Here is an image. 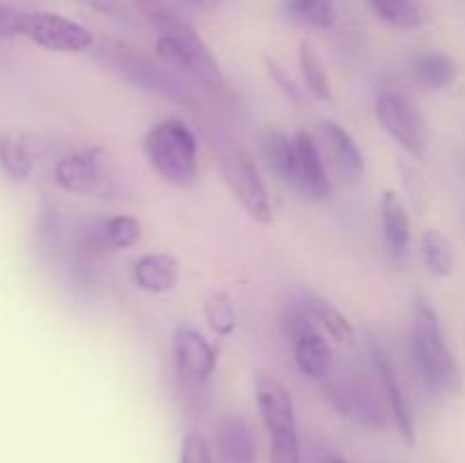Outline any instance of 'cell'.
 Listing matches in <instances>:
<instances>
[{
  "mask_svg": "<svg viewBox=\"0 0 465 463\" xmlns=\"http://www.w3.org/2000/svg\"><path fill=\"white\" fill-rule=\"evenodd\" d=\"M411 357L420 381L431 395L461 393V366L450 350L439 311L427 298H416V302H413Z\"/></svg>",
  "mask_w": 465,
  "mask_h": 463,
  "instance_id": "6da1fadb",
  "label": "cell"
},
{
  "mask_svg": "<svg viewBox=\"0 0 465 463\" xmlns=\"http://www.w3.org/2000/svg\"><path fill=\"white\" fill-rule=\"evenodd\" d=\"M150 168L163 182L189 189L198 182V139L180 118H163L141 141Z\"/></svg>",
  "mask_w": 465,
  "mask_h": 463,
  "instance_id": "7a4b0ae2",
  "label": "cell"
},
{
  "mask_svg": "<svg viewBox=\"0 0 465 463\" xmlns=\"http://www.w3.org/2000/svg\"><path fill=\"white\" fill-rule=\"evenodd\" d=\"M157 32L159 39L154 44V50L166 66L175 68L182 75L193 77L195 82L209 86V89H225V75H223L221 64L213 57L203 36L184 18H171Z\"/></svg>",
  "mask_w": 465,
  "mask_h": 463,
  "instance_id": "3957f363",
  "label": "cell"
},
{
  "mask_svg": "<svg viewBox=\"0 0 465 463\" xmlns=\"http://www.w3.org/2000/svg\"><path fill=\"white\" fill-rule=\"evenodd\" d=\"M259 416L271 438V463H300V434L289 389L272 375L254 379Z\"/></svg>",
  "mask_w": 465,
  "mask_h": 463,
  "instance_id": "277c9868",
  "label": "cell"
},
{
  "mask_svg": "<svg viewBox=\"0 0 465 463\" xmlns=\"http://www.w3.org/2000/svg\"><path fill=\"white\" fill-rule=\"evenodd\" d=\"M98 57L109 71L139 89L162 95L177 104L193 103L189 84L171 66H166L163 62H154L148 54H141L139 50L127 48V45H109V48L104 45Z\"/></svg>",
  "mask_w": 465,
  "mask_h": 463,
  "instance_id": "5b68a950",
  "label": "cell"
},
{
  "mask_svg": "<svg viewBox=\"0 0 465 463\" xmlns=\"http://www.w3.org/2000/svg\"><path fill=\"white\" fill-rule=\"evenodd\" d=\"M218 168H221L227 189L232 191L236 202L243 207V212L259 225L272 222L271 195H268L266 184H263L250 154L239 145H230L218 157Z\"/></svg>",
  "mask_w": 465,
  "mask_h": 463,
  "instance_id": "8992f818",
  "label": "cell"
},
{
  "mask_svg": "<svg viewBox=\"0 0 465 463\" xmlns=\"http://www.w3.org/2000/svg\"><path fill=\"white\" fill-rule=\"evenodd\" d=\"M322 393H325V399L331 404V409L352 425L372 431L389 427L391 413L386 409L380 389H372L363 379H357V377L330 379L322 386Z\"/></svg>",
  "mask_w": 465,
  "mask_h": 463,
  "instance_id": "52a82bcc",
  "label": "cell"
},
{
  "mask_svg": "<svg viewBox=\"0 0 465 463\" xmlns=\"http://www.w3.org/2000/svg\"><path fill=\"white\" fill-rule=\"evenodd\" d=\"M375 116L381 130L400 148L407 150L413 159L425 157L427 143H430L427 123L409 95L400 94V91H381L375 100Z\"/></svg>",
  "mask_w": 465,
  "mask_h": 463,
  "instance_id": "ba28073f",
  "label": "cell"
},
{
  "mask_svg": "<svg viewBox=\"0 0 465 463\" xmlns=\"http://www.w3.org/2000/svg\"><path fill=\"white\" fill-rule=\"evenodd\" d=\"M286 334L293 345V359L302 377L325 381L331 372V348L321 327L309 316L304 302L293 304L286 316Z\"/></svg>",
  "mask_w": 465,
  "mask_h": 463,
  "instance_id": "9c48e42d",
  "label": "cell"
},
{
  "mask_svg": "<svg viewBox=\"0 0 465 463\" xmlns=\"http://www.w3.org/2000/svg\"><path fill=\"white\" fill-rule=\"evenodd\" d=\"M21 36L53 53H86L94 45V34L77 21L53 12H25Z\"/></svg>",
  "mask_w": 465,
  "mask_h": 463,
  "instance_id": "30bf717a",
  "label": "cell"
},
{
  "mask_svg": "<svg viewBox=\"0 0 465 463\" xmlns=\"http://www.w3.org/2000/svg\"><path fill=\"white\" fill-rule=\"evenodd\" d=\"M171 350L177 375H182L191 384H207L212 379L218 366V352L203 331L180 325L173 334Z\"/></svg>",
  "mask_w": 465,
  "mask_h": 463,
  "instance_id": "8fae6325",
  "label": "cell"
},
{
  "mask_svg": "<svg viewBox=\"0 0 465 463\" xmlns=\"http://www.w3.org/2000/svg\"><path fill=\"white\" fill-rule=\"evenodd\" d=\"M371 359L372 368H375L377 386H380V393L384 398L386 409H389L398 431L402 434L404 443L413 445L416 443V425H413L411 404H409L407 393H404L398 370H395L389 352L380 343H375V340L371 343Z\"/></svg>",
  "mask_w": 465,
  "mask_h": 463,
  "instance_id": "7c38bea8",
  "label": "cell"
},
{
  "mask_svg": "<svg viewBox=\"0 0 465 463\" xmlns=\"http://www.w3.org/2000/svg\"><path fill=\"white\" fill-rule=\"evenodd\" d=\"M54 184L68 193L98 195L107 189L98 150H77L54 163Z\"/></svg>",
  "mask_w": 465,
  "mask_h": 463,
  "instance_id": "4fadbf2b",
  "label": "cell"
},
{
  "mask_svg": "<svg viewBox=\"0 0 465 463\" xmlns=\"http://www.w3.org/2000/svg\"><path fill=\"white\" fill-rule=\"evenodd\" d=\"M380 216L386 254L395 268L404 266L409 257V245H411V218H409V209L398 191H384L380 202Z\"/></svg>",
  "mask_w": 465,
  "mask_h": 463,
  "instance_id": "5bb4252c",
  "label": "cell"
},
{
  "mask_svg": "<svg viewBox=\"0 0 465 463\" xmlns=\"http://www.w3.org/2000/svg\"><path fill=\"white\" fill-rule=\"evenodd\" d=\"M295 141V186L312 200H327L331 195V182L322 163L321 150L309 132L300 130Z\"/></svg>",
  "mask_w": 465,
  "mask_h": 463,
  "instance_id": "9a60e30c",
  "label": "cell"
},
{
  "mask_svg": "<svg viewBox=\"0 0 465 463\" xmlns=\"http://www.w3.org/2000/svg\"><path fill=\"white\" fill-rule=\"evenodd\" d=\"M216 448L221 463H257L252 427L239 413H227L221 418L216 429Z\"/></svg>",
  "mask_w": 465,
  "mask_h": 463,
  "instance_id": "2e32d148",
  "label": "cell"
},
{
  "mask_svg": "<svg viewBox=\"0 0 465 463\" xmlns=\"http://www.w3.org/2000/svg\"><path fill=\"white\" fill-rule=\"evenodd\" d=\"M132 277L141 291L154 295L171 293L180 281V263L168 252H148L136 259Z\"/></svg>",
  "mask_w": 465,
  "mask_h": 463,
  "instance_id": "e0dca14e",
  "label": "cell"
},
{
  "mask_svg": "<svg viewBox=\"0 0 465 463\" xmlns=\"http://www.w3.org/2000/svg\"><path fill=\"white\" fill-rule=\"evenodd\" d=\"M304 307H307L309 316L313 318V322L321 327L322 334H325L331 343L343 345V348L354 345V340H357L354 325L336 304L321 298V295H307V298H304Z\"/></svg>",
  "mask_w": 465,
  "mask_h": 463,
  "instance_id": "ac0fdd59",
  "label": "cell"
},
{
  "mask_svg": "<svg viewBox=\"0 0 465 463\" xmlns=\"http://www.w3.org/2000/svg\"><path fill=\"white\" fill-rule=\"evenodd\" d=\"M413 80L430 91H443L457 82L459 68L450 54L440 50H427L420 53L411 64Z\"/></svg>",
  "mask_w": 465,
  "mask_h": 463,
  "instance_id": "d6986e66",
  "label": "cell"
},
{
  "mask_svg": "<svg viewBox=\"0 0 465 463\" xmlns=\"http://www.w3.org/2000/svg\"><path fill=\"white\" fill-rule=\"evenodd\" d=\"M322 134H325L327 145L331 150V157L336 159L341 171L350 177V180H361L366 175V159L363 153L359 150L354 136L345 130L343 125L334 121H327L322 125Z\"/></svg>",
  "mask_w": 465,
  "mask_h": 463,
  "instance_id": "ffe728a7",
  "label": "cell"
},
{
  "mask_svg": "<svg viewBox=\"0 0 465 463\" xmlns=\"http://www.w3.org/2000/svg\"><path fill=\"white\" fill-rule=\"evenodd\" d=\"M262 154L266 166L282 184L295 186V141L284 132L268 130L262 136Z\"/></svg>",
  "mask_w": 465,
  "mask_h": 463,
  "instance_id": "44dd1931",
  "label": "cell"
},
{
  "mask_svg": "<svg viewBox=\"0 0 465 463\" xmlns=\"http://www.w3.org/2000/svg\"><path fill=\"white\" fill-rule=\"evenodd\" d=\"M420 252L427 271L436 277H450L457 268V252L440 230H425L420 236Z\"/></svg>",
  "mask_w": 465,
  "mask_h": 463,
  "instance_id": "7402d4cb",
  "label": "cell"
},
{
  "mask_svg": "<svg viewBox=\"0 0 465 463\" xmlns=\"http://www.w3.org/2000/svg\"><path fill=\"white\" fill-rule=\"evenodd\" d=\"M284 14L309 30H330L336 23L334 0H284Z\"/></svg>",
  "mask_w": 465,
  "mask_h": 463,
  "instance_id": "603a6c76",
  "label": "cell"
},
{
  "mask_svg": "<svg viewBox=\"0 0 465 463\" xmlns=\"http://www.w3.org/2000/svg\"><path fill=\"white\" fill-rule=\"evenodd\" d=\"M298 64L300 73H302L304 89L318 100V103H330L331 100V82L325 71V64L318 57L316 48L309 41H300L298 50Z\"/></svg>",
  "mask_w": 465,
  "mask_h": 463,
  "instance_id": "cb8c5ba5",
  "label": "cell"
},
{
  "mask_svg": "<svg viewBox=\"0 0 465 463\" xmlns=\"http://www.w3.org/2000/svg\"><path fill=\"white\" fill-rule=\"evenodd\" d=\"M377 18L395 30L411 32L422 25V12L416 0H368Z\"/></svg>",
  "mask_w": 465,
  "mask_h": 463,
  "instance_id": "d4e9b609",
  "label": "cell"
},
{
  "mask_svg": "<svg viewBox=\"0 0 465 463\" xmlns=\"http://www.w3.org/2000/svg\"><path fill=\"white\" fill-rule=\"evenodd\" d=\"M204 320L209 322L213 334L230 336L234 334L236 325H239V316H236V304L227 291H216L204 300Z\"/></svg>",
  "mask_w": 465,
  "mask_h": 463,
  "instance_id": "484cf974",
  "label": "cell"
},
{
  "mask_svg": "<svg viewBox=\"0 0 465 463\" xmlns=\"http://www.w3.org/2000/svg\"><path fill=\"white\" fill-rule=\"evenodd\" d=\"M0 166L14 180H27L32 175L35 162H32L30 150L25 148V143L18 136H0Z\"/></svg>",
  "mask_w": 465,
  "mask_h": 463,
  "instance_id": "4316f807",
  "label": "cell"
},
{
  "mask_svg": "<svg viewBox=\"0 0 465 463\" xmlns=\"http://www.w3.org/2000/svg\"><path fill=\"white\" fill-rule=\"evenodd\" d=\"M141 222L130 213H121V216L104 218V239H107L109 250H125L132 248L141 241Z\"/></svg>",
  "mask_w": 465,
  "mask_h": 463,
  "instance_id": "83f0119b",
  "label": "cell"
},
{
  "mask_svg": "<svg viewBox=\"0 0 465 463\" xmlns=\"http://www.w3.org/2000/svg\"><path fill=\"white\" fill-rule=\"evenodd\" d=\"M180 463H213L212 448L200 431H186L180 448Z\"/></svg>",
  "mask_w": 465,
  "mask_h": 463,
  "instance_id": "f1b7e54d",
  "label": "cell"
},
{
  "mask_svg": "<svg viewBox=\"0 0 465 463\" xmlns=\"http://www.w3.org/2000/svg\"><path fill=\"white\" fill-rule=\"evenodd\" d=\"M266 66H268V73H271V77L275 80V84L282 89V94H284L289 100H293L295 104H302V89L295 84L293 77H291L289 73L275 62V59H268Z\"/></svg>",
  "mask_w": 465,
  "mask_h": 463,
  "instance_id": "f546056e",
  "label": "cell"
},
{
  "mask_svg": "<svg viewBox=\"0 0 465 463\" xmlns=\"http://www.w3.org/2000/svg\"><path fill=\"white\" fill-rule=\"evenodd\" d=\"M23 14L25 12L16 7L0 5V39H12V36L21 34Z\"/></svg>",
  "mask_w": 465,
  "mask_h": 463,
  "instance_id": "4dcf8cb0",
  "label": "cell"
},
{
  "mask_svg": "<svg viewBox=\"0 0 465 463\" xmlns=\"http://www.w3.org/2000/svg\"><path fill=\"white\" fill-rule=\"evenodd\" d=\"M132 3H134L136 7L145 14V16H148L150 23L159 21V18L168 16L171 12H175V9H173L166 0H132Z\"/></svg>",
  "mask_w": 465,
  "mask_h": 463,
  "instance_id": "1f68e13d",
  "label": "cell"
},
{
  "mask_svg": "<svg viewBox=\"0 0 465 463\" xmlns=\"http://www.w3.org/2000/svg\"><path fill=\"white\" fill-rule=\"evenodd\" d=\"M86 7L95 9L100 14H118L121 12V0H80Z\"/></svg>",
  "mask_w": 465,
  "mask_h": 463,
  "instance_id": "d6a6232c",
  "label": "cell"
},
{
  "mask_svg": "<svg viewBox=\"0 0 465 463\" xmlns=\"http://www.w3.org/2000/svg\"><path fill=\"white\" fill-rule=\"evenodd\" d=\"M321 463H350V461L345 457H341V454H327V457L321 458Z\"/></svg>",
  "mask_w": 465,
  "mask_h": 463,
  "instance_id": "836d02e7",
  "label": "cell"
},
{
  "mask_svg": "<svg viewBox=\"0 0 465 463\" xmlns=\"http://www.w3.org/2000/svg\"><path fill=\"white\" fill-rule=\"evenodd\" d=\"M184 5H204V0H180Z\"/></svg>",
  "mask_w": 465,
  "mask_h": 463,
  "instance_id": "e575fe53",
  "label": "cell"
}]
</instances>
